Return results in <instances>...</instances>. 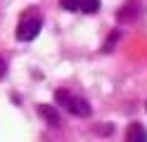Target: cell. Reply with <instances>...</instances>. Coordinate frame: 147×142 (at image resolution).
I'll use <instances>...</instances> for the list:
<instances>
[{
	"label": "cell",
	"instance_id": "obj_5",
	"mask_svg": "<svg viewBox=\"0 0 147 142\" xmlns=\"http://www.w3.org/2000/svg\"><path fill=\"white\" fill-rule=\"evenodd\" d=\"M97 9H100V0H81V7H78V12L95 14Z\"/></svg>",
	"mask_w": 147,
	"mask_h": 142
},
{
	"label": "cell",
	"instance_id": "obj_6",
	"mask_svg": "<svg viewBox=\"0 0 147 142\" xmlns=\"http://www.w3.org/2000/svg\"><path fill=\"white\" fill-rule=\"evenodd\" d=\"M59 5H62L64 9H69V12H78L81 0H59Z\"/></svg>",
	"mask_w": 147,
	"mask_h": 142
},
{
	"label": "cell",
	"instance_id": "obj_2",
	"mask_svg": "<svg viewBox=\"0 0 147 142\" xmlns=\"http://www.w3.org/2000/svg\"><path fill=\"white\" fill-rule=\"evenodd\" d=\"M55 97H57V102L62 104L64 109H67L69 114H74V116H90V104L83 100V97H76V95H71L67 90H57L55 92Z\"/></svg>",
	"mask_w": 147,
	"mask_h": 142
},
{
	"label": "cell",
	"instance_id": "obj_8",
	"mask_svg": "<svg viewBox=\"0 0 147 142\" xmlns=\"http://www.w3.org/2000/svg\"><path fill=\"white\" fill-rule=\"evenodd\" d=\"M5 73H7V64H5V59H3V57H0V78H3Z\"/></svg>",
	"mask_w": 147,
	"mask_h": 142
},
{
	"label": "cell",
	"instance_id": "obj_4",
	"mask_svg": "<svg viewBox=\"0 0 147 142\" xmlns=\"http://www.w3.org/2000/svg\"><path fill=\"white\" fill-rule=\"evenodd\" d=\"M38 114H40V116H43L45 121H48V123H50V126H52V128H57V126H59V123H62V121H59V114H57V111H55L52 107H48V104H40V107H38Z\"/></svg>",
	"mask_w": 147,
	"mask_h": 142
},
{
	"label": "cell",
	"instance_id": "obj_3",
	"mask_svg": "<svg viewBox=\"0 0 147 142\" xmlns=\"http://www.w3.org/2000/svg\"><path fill=\"white\" fill-rule=\"evenodd\" d=\"M128 142H147V130L142 128V123H131V128L126 133Z\"/></svg>",
	"mask_w": 147,
	"mask_h": 142
},
{
	"label": "cell",
	"instance_id": "obj_7",
	"mask_svg": "<svg viewBox=\"0 0 147 142\" xmlns=\"http://www.w3.org/2000/svg\"><path fill=\"white\" fill-rule=\"evenodd\" d=\"M116 40H119V31H116L112 38H107V43H105V47H102V50H105V52H112V50H114V43H116Z\"/></svg>",
	"mask_w": 147,
	"mask_h": 142
},
{
	"label": "cell",
	"instance_id": "obj_1",
	"mask_svg": "<svg viewBox=\"0 0 147 142\" xmlns=\"http://www.w3.org/2000/svg\"><path fill=\"white\" fill-rule=\"evenodd\" d=\"M43 26V17L36 12V9H26V12L19 17V24H17V38L19 40H33L36 36H38Z\"/></svg>",
	"mask_w": 147,
	"mask_h": 142
}]
</instances>
